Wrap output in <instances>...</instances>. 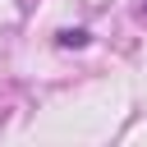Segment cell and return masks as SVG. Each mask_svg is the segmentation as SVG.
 I'll list each match as a JSON object with an SVG mask.
<instances>
[{"label":"cell","instance_id":"1","mask_svg":"<svg viewBox=\"0 0 147 147\" xmlns=\"http://www.w3.org/2000/svg\"><path fill=\"white\" fill-rule=\"evenodd\" d=\"M60 46H87V28H64L60 32Z\"/></svg>","mask_w":147,"mask_h":147},{"label":"cell","instance_id":"2","mask_svg":"<svg viewBox=\"0 0 147 147\" xmlns=\"http://www.w3.org/2000/svg\"><path fill=\"white\" fill-rule=\"evenodd\" d=\"M138 23H147V0H142V5H138Z\"/></svg>","mask_w":147,"mask_h":147}]
</instances>
